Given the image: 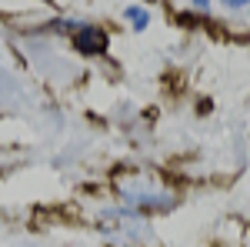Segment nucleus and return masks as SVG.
Here are the masks:
<instances>
[{
	"instance_id": "nucleus-1",
	"label": "nucleus",
	"mask_w": 250,
	"mask_h": 247,
	"mask_svg": "<svg viewBox=\"0 0 250 247\" xmlns=\"http://www.w3.org/2000/svg\"><path fill=\"white\" fill-rule=\"evenodd\" d=\"M74 44L80 47V54H104L107 50V34H100L97 27H80Z\"/></svg>"
},
{
	"instance_id": "nucleus-2",
	"label": "nucleus",
	"mask_w": 250,
	"mask_h": 247,
	"mask_svg": "<svg viewBox=\"0 0 250 247\" xmlns=\"http://www.w3.org/2000/svg\"><path fill=\"white\" fill-rule=\"evenodd\" d=\"M127 17H130V23H134L137 30H144V27H147V10H140V7H130V10H127Z\"/></svg>"
}]
</instances>
